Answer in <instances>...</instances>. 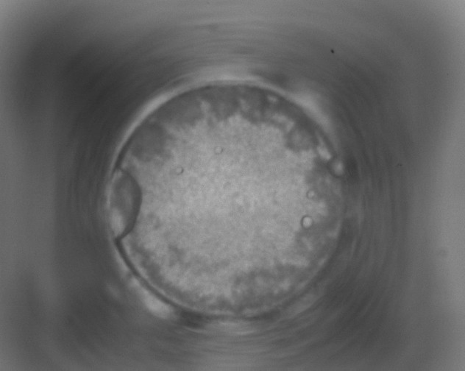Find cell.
<instances>
[{
  "instance_id": "1",
  "label": "cell",
  "mask_w": 465,
  "mask_h": 371,
  "mask_svg": "<svg viewBox=\"0 0 465 371\" xmlns=\"http://www.w3.org/2000/svg\"><path fill=\"white\" fill-rule=\"evenodd\" d=\"M317 299V296L314 294H309L300 300L298 302L296 303L288 312V315L291 317L298 315L301 312H304L308 308L311 307Z\"/></svg>"
}]
</instances>
